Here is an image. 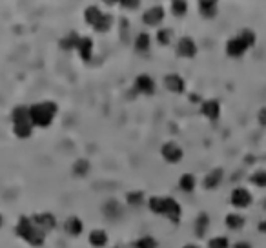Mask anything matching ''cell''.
I'll list each match as a JSON object with an SVG mask.
<instances>
[{"mask_svg":"<svg viewBox=\"0 0 266 248\" xmlns=\"http://www.w3.org/2000/svg\"><path fill=\"white\" fill-rule=\"evenodd\" d=\"M160 153H162L164 161H168L171 164H177L182 159V148L177 143H171V141L160 148Z\"/></svg>","mask_w":266,"mask_h":248,"instance_id":"4","label":"cell"},{"mask_svg":"<svg viewBox=\"0 0 266 248\" xmlns=\"http://www.w3.org/2000/svg\"><path fill=\"white\" fill-rule=\"evenodd\" d=\"M232 205L235 208H246L252 205V194L246 188H235L232 192Z\"/></svg>","mask_w":266,"mask_h":248,"instance_id":"6","label":"cell"},{"mask_svg":"<svg viewBox=\"0 0 266 248\" xmlns=\"http://www.w3.org/2000/svg\"><path fill=\"white\" fill-rule=\"evenodd\" d=\"M35 225H37L38 228H42L44 232L46 230H51V228H55V217H53V214H49V212H46V214H37V216L33 217L31 219Z\"/></svg>","mask_w":266,"mask_h":248,"instance_id":"12","label":"cell"},{"mask_svg":"<svg viewBox=\"0 0 266 248\" xmlns=\"http://www.w3.org/2000/svg\"><path fill=\"white\" fill-rule=\"evenodd\" d=\"M112 24H113V16L112 15H102L101 16V20L97 22V26L93 27L97 33H106L110 27H112Z\"/></svg>","mask_w":266,"mask_h":248,"instance_id":"25","label":"cell"},{"mask_svg":"<svg viewBox=\"0 0 266 248\" xmlns=\"http://www.w3.org/2000/svg\"><path fill=\"white\" fill-rule=\"evenodd\" d=\"M181 205L177 203L175 199L171 197H164V210H162V216H166L171 223H179L181 219Z\"/></svg>","mask_w":266,"mask_h":248,"instance_id":"5","label":"cell"},{"mask_svg":"<svg viewBox=\"0 0 266 248\" xmlns=\"http://www.w3.org/2000/svg\"><path fill=\"white\" fill-rule=\"evenodd\" d=\"M157 40H159L160 46H168L171 42V29H159L157 33Z\"/></svg>","mask_w":266,"mask_h":248,"instance_id":"31","label":"cell"},{"mask_svg":"<svg viewBox=\"0 0 266 248\" xmlns=\"http://www.w3.org/2000/svg\"><path fill=\"white\" fill-rule=\"evenodd\" d=\"M0 227H2V216H0Z\"/></svg>","mask_w":266,"mask_h":248,"instance_id":"41","label":"cell"},{"mask_svg":"<svg viewBox=\"0 0 266 248\" xmlns=\"http://www.w3.org/2000/svg\"><path fill=\"white\" fill-rule=\"evenodd\" d=\"M135 90L144 93V95H153L155 93V82L149 75H138L135 79Z\"/></svg>","mask_w":266,"mask_h":248,"instance_id":"8","label":"cell"},{"mask_svg":"<svg viewBox=\"0 0 266 248\" xmlns=\"http://www.w3.org/2000/svg\"><path fill=\"white\" fill-rule=\"evenodd\" d=\"M102 210H104V216H106L110 221H115V219H119V217H121V214H123V208H121V205H119L115 199L108 201Z\"/></svg>","mask_w":266,"mask_h":248,"instance_id":"14","label":"cell"},{"mask_svg":"<svg viewBox=\"0 0 266 248\" xmlns=\"http://www.w3.org/2000/svg\"><path fill=\"white\" fill-rule=\"evenodd\" d=\"M221 181H223V170L221 168L212 170V172L204 177V188L212 190V188H215L217 185H221Z\"/></svg>","mask_w":266,"mask_h":248,"instance_id":"15","label":"cell"},{"mask_svg":"<svg viewBox=\"0 0 266 248\" xmlns=\"http://www.w3.org/2000/svg\"><path fill=\"white\" fill-rule=\"evenodd\" d=\"M77 49H79L82 60L88 62V60H91V53H93V40H91L90 37H80Z\"/></svg>","mask_w":266,"mask_h":248,"instance_id":"13","label":"cell"},{"mask_svg":"<svg viewBox=\"0 0 266 248\" xmlns=\"http://www.w3.org/2000/svg\"><path fill=\"white\" fill-rule=\"evenodd\" d=\"M135 49L137 51H148L149 49V35L146 33H138L135 38Z\"/></svg>","mask_w":266,"mask_h":248,"instance_id":"26","label":"cell"},{"mask_svg":"<svg viewBox=\"0 0 266 248\" xmlns=\"http://www.w3.org/2000/svg\"><path fill=\"white\" fill-rule=\"evenodd\" d=\"M148 205H149V210L162 216V210H164V197H151V199L148 201Z\"/></svg>","mask_w":266,"mask_h":248,"instance_id":"28","label":"cell"},{"mask_svg":"<svg viewBox=\"0 0 266 248\" xmlns=\"http://www.w3.org/2000/svg\"><path fill=\"white\" fill-rule=\"evenodd\" d=\"M162 18H164V9L159 7V5H155V7L148 9L142 16V20L146 26H157V24L162 22Z\"/></svg>","mask_w":266,"mask_h":248,"instance_id":"9","label":"cell"},{"mask_svg":"<svg viewBox=\"0 0 266 248\" xmlns=\"http://www.w3.org/2000/svg\"><path fill=\"white\" fill-rule=\"evenodd\" d=\"M177 53L181 55V57H188L192 58L197 55V44L193 42L190 37H182L177 44Z\"/></svg>","mask_w":266,"mask_h":248,"instance_id":"7","label":"cell"},{"mask_svg":"<svg viewBox=\"0 0 266 248\" xmlns=\"http://www.w3.org/2000/svg\"><path fill=\"white\" fill-rule=\"evenodd\" d=\"M64 228H66V232L69 234V236H73V238H77V236H80L82 234V221H80L79 217H69L68 221H66V225H64Z\"/></svg>","mask_w":266,"mask_h":248,"instance_id":"17","label":"cell"},{"mask_svg":"<svg viewBox=\"0 0 266 248\" xmlns=\"http://www.w3.org/2000/svg\"><path fill=\"white\" fill-rule=\"evenodd\" d=\"M179 188L182 192H193V188H195V177L192 174H184L179 179Z\"/></svg>","mask_w":266,"mask_h":248,"instance_id":"23","label":"cell"},{"mask_svg":"<svg viewBox=\"0 0 266 248\" xmlns=\"http://www.w3.org/2000/svg\"><path fill=\"white\" fill-rule=\"evenodd\" d=\"M208 227H210V216L208 214H201L197 217V221H195V236L197 238H204Z\"/></svg>","mask_w":266,"mask_h":248,"instance_id":"20","label":"cell"},{"mask_svg":"<svg viewBox=\"0 0 266 248\" xmlns=\"http://www.w3.org/2000/svg\"><path fill=\"white\" fill-rule=\"evenodd\" d=\"M135 247L137 248H157V241H155L153 238H149V236H146V238H140L135 243Z\"/></svg>","mask_w":266,"mask_h":248,"instance_id":"34","label":"cell"},{"mask_svg":"<svg viewBox=\"0 0 266 248\" xmlns=\"http://www.w3.org/2000/svg\"><path fill=\"white\" fill-rule=\"evenodd\" d=\"M190 100H193V102H195V100H199V95H190Z\"/></svg>","mask_w":266,"mask_h":248,"instance_id":"39","label":"cell"},{"mask_svg":"<svg viewBox=\"0 0 266 248\" xmlns=\"http://www.w3.org/2000/svg\"><path fill=\"white\" fill-rule=\"evenodd\" d=\"M234 248H252V247L248 243H245V241H241V243H235Z\"/></svg>","mask_w":266,"mask_h":248,"instance_id":"37","label":"cell"},{"mask_svg":"<svg viewBox=\"0 0 266 248\" xmlns=\"http://www.w3.org/2000/svg\"><path fill=\"white\" fill-rule=\"evenodd\" d=\"M90 243H91V247H95V248L106 247L108 234L104 232V230H93V232L90 234Z\"/></svg>","mask_w":266,"mask_h":248,"instance_id":"19","label":"cell"},{"mask_svg":"<svg viewBox=\"0 0 266 248\" xmlns=\"http://www.w3.org/2000/svg\"><path fill=\"white\" fill-rule=\"evenodd\" d=\"M126 201H128V205H133V206L142 205V203H144V194H142V192H128Z\"/></svg>","mask_w":266,"mask_h":248,"instance_id":"30","label":"cell"},{"mask_svg":"<svg viewBox=\"0 0 266 248\" xmlns=\"http://www.w3.org/2000/svg\"><path fill=\"white\" fill-rule=\"evenodd\" d=\"M29 110V119H31L33 126H40L46 128L53 122L55 115H57V104L51 102V100H46V102H38V104H33L27 108Z\"/></svg>","mask_w":266,"mask_h":248,"instance_id":"1","label":"cell"},{"mask_svg":"<svg viewBox=\"0 0 266 248\" xmlns=\"http://www.w3.org/2000/svg\"><path fill=\"white\" fill-rule=\"evenodd\" d=\"M88 172H90V163H88L86 159H79V161L73 164V174L75 175H79V177H84Z\"/></svg>","mask_w":266,"mask_h":248,"instance_id":"27","label":"cell"},{"mask_svg":"<svg viewBox=\"0 0 266 248\" xmlns=\"http://www.w3.org/2000/svg\"><path fill=\"white\" fill-rule=\"evenodd\" d=\"M13 132H15L16 137L27 139V137H29V135H31V132H33V124H31V121L15 122V124H13Z\"/></svg>","mask_w":266,"mask_h":248,"instance_id":"16","label":"cell"},{"mask_svg":"<svg viewBox=\"0 0 266 248\" xmlns=\"http://www.w3.org/2000/svg\"><path fill=\"white\" fill-rule=\"evenodd\" d=\"M186 11H188L186 2H182V0H175V2H171V13H173L175 16L186 15Z\"/></svg>","mask_w":266,"mask_h":248,"instance_id":"29","label":"cell"},{"mask_svg":"<svg viewBox=\"0 0 266 248\" xmlns=\"http://www.w3.org/2000/svg\"><path fill=\"white\" fill-rule=\"evenodd\" d=\"M138 4H140L138 0H123V2H121V5H123V7H130V9H135V7H138Z\"/></svg>","mask_w":266,"mask_h":248,"instance_id":"35","label":"cell"},{"mask_svg":"<svg viewBox=\"0 0 266 248\" xmlns=\"http://www.w3.org/2000/svg\"><path fill=\"white\" fill-rule=\"evenodd\" d=\"M101 16H102V13H101V9H99L97 5H90V7H88V9L84 11L86 22H88L90 26H93V27L97 26V22L101 20Z\"/></svg>","mask_w":266,"mask_h":248,"instance_id":"21","label":"cell"},{"mask_svg":"<svg viewBox=\"0 0 266 248\" xmlns=\"http://www.w3.org/2000/svg\"><path fill=\"white\" fill-rule=\"evenodd\" d=\"M256 44V33L252 31V29H245V31L237 35V37L230 38L228 42H226V53H228L230 57H243L245 51L248 48H252Z\"/></svg>","mask_w":266,"mask_h":248,"instance_id":"3","label":"cell"},{"mask_svg":"<svg viewBox=\"0 0 266 248\" xmlns=\"http://www.w3.org/2000/svg\"><path fill=\"white\" fill-rule=\"evenodd\" d=\"M79 40H80V37L77 35V33H69L68 37H64L62 40H60V48L62 49H75L77 46H79Z\"/></svg>","mask_w":266,"mask_h":248,"instance_id":"24","label":"cell"},{"mask_svg":"<svg viewBox=\"0 0 266 248\" xmlns=\"http://www.w3.org/2000/svg\"><path fill=\"white\" fill-rule=\"evenodd\" d=\"M202 115L208 117L210 121H217L219 115H221V106H219L217 100H206V102H202Z\"/></svg>","mask_w":266,"mask_h":248,"instance_id":"11","label":"cell"},{"mask_svg":"<svg viewBox=\"0 0 266 248\" xmlns=\"http://www.w3.org/2000/svg\"><path fill=\"white\" fill-rule=\"evenodd\" d=\"M184 248H199V247H195V245H186Z\"/></svg>","mask_w":266,"mask_h":248,"instance_id":"40","label":"cell"},{"mask_svg":"<svg viewBox=\"0 0 266 248\" xmlns=\"http://www.w3.org/2000/svg\"><path fill=\"white\" fill-rule=\"evenodd\" d=\"M16 236H20L22 239H26L27 243L33 245V247H40L44 241V230L38 228L31 219L27 217H20V221L15 228Z\"/></svg>","mask_w":266,"mask_h":248,"instance_id":"2","label":"cell"},{"mask_svg":"<svg viewBox=\"0 0 266 248\" xmlns=\"http://www.w3.org/2000/svg\"><path fill=\"white\" fill-rule=\"evenodd\" d=\"M226 227L232 228V230H241L245 227V217L239 216V214H228L226 216Z\"/></svg>","mask_w":266,"mask_h":248,"instance_id":"22","label":"cell"},{"mask_svg":"<svg viewBox=\"0 0 266 248\" xmlns=\"http://www.w3.org/2000/svg\"><path fill=\"white\" fill-rule=\"evenodd\" d=\"M259 230H261V232H266V221L265 223H259Z\"/></svg>","mask_w":266,"mask_h":248,"instance_id":"38","label":"cell"},{"mask_svg":"<svg viewBox=\"0 0 266 248\" xmlns=\"http://www.w3.org/2000/svg\"><path fill=\"white\" fill-rule=\"evenodd\" d=\"M228 239L224 238V236H219V238H213L210 239V243H208V248H228Z\"/></svg>","mask_w":266,"mask_h":248,"instance_id":"33","label":"cell"},{"mask_svg":"<svg viewBox=\"0 0 266 248\" xmlns=\"http://www.w3.org/2000/svg\"><path fill=\"white\" fill-rule=\"evenodd\" d=\"M217 2H212V0H202L199 2V11H201L202 16H206V18H213V16L217 15Z\"/></svg>","mask_w":266,"mask_h":248,"instance_id":"18","label":"cell"},{"mask_svg":"<svg viewBox=\"0 0 266 248\" xmlns=\"http://www.w3.org/2000/svg\"><path fill=\"white\" fill-rule=\"evenodd\" d=\"M265 208H266V203H265Z\"/></svg>","mask_w":266,"mask_h":248,"instance_id":"42","label":"cell"},{"mask_svg":"<svg viewBox=\"0 0 266 248\" xmlns=\"http://www.w3.org/2000/svg\"><path fill=\"white\" fill-rule=\"evenodd\" d=\"M164 86L171 91V93H182V91H184V80H182L181 75H177V73L166 75Z\"/></svg>","mask_w":266,"mask_h":248,"instance_id":"10","label":"cell"},{"mask_svg":"<svg viewBox=\"0 0 266 248\" xmlns=\"http://www.w3.org/2000/svg\"><path fill=\"white\" fill-rule=\"evenodd\" d=\"M250 181L257 186H266V170H257L250 177Z\"/></svg>","mask_w":266,"mask_h":248,"instance_id":"32","label":"cell"},{"mask_svg":"<svg viewBox=\"0 0 266 248\" xmlns=\"http://www.w3.org/2000/svg\"><path fill=\"white\" fill-rule=\"evenodd\" d=\"M257 119H259V124L266 128V108H261V111H259V117H257Z\"/></svg>","mask_w":266,"mask_h":248,"instance_id":"36","label":"cell"}]
</instances>
